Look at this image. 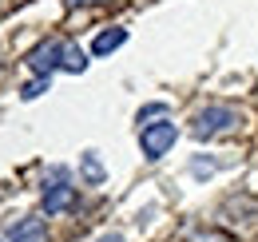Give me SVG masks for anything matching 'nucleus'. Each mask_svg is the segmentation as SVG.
I'll return each instance as SVG.
<instances>
[{
	"instance_id": "nucleus-1",
	"label": "nucleus",
	"mask_w": 258,
	"mask_h": 242,
	"mask_svg": "<svg viewBox=\"0 0 258 242\" xmlns=\"http://www.w3.org/2000/svg\"><path fill=\"white\" fill-rule=\"evenodd\" d=\"M238 127H242V115H238L234 107H226V103H211V107L195 111V119H191L195 139H215V135H230V131H238Z\"/></svg>"
},
{
	"instance_id": "nucleus-2",
	"label": "nucleus",
	"mask_w": 258,
	"mask_h": 242,
	"mask_svg": "<svg viewBox=\"0 0 258 242\" xmlns=\"http://www.w3.org/2000/svg\"><path fill=\"white\" fill-rule=\"evenodd\" d=\"M175 139H179V127L171 119H159V123H147L143 131H139V147L147 159H163V155L175 147Z\"/></svg>"
},
{
	"instance_id": "nucleus-3",
	"label": "nucleus",
	"mask_w": 258,
	"mask_h": 242,
	"mask_svg": "<svg viewBox=\"0 0 258 242\" xmlns=\"http://www.w3.org/2000/svg\"><path fill=\"white\" fill-rule=\"evenodd\" d=\"M60 64H64V40H40L28 52V68L36 76H52Z\"/></svg>"
},
{
	"instance_id": "nucleus-4",
	"label": "nucleus",
	"mask_w": 258,
	"mask_h": 242,
	"mask_svg": "<svg viewBox=\"0 0 258 242\" xmlns=\"http://www.w3.org/2000/svg\"><path fill=\"white\" fill-rule=\"evenodd\" d=\"M8 242H48V226H44V218H36V214L20 218V222L8 230Z\"/></svg>"
},
{
	"instance_id": "nucleus-5",
	"label": "nucleus",
	"mask_w": 258,
	"mask_h": 242,
	"mask_svg": "<svg viewBox=\"0 0 258 242\" xmlns=\"http://www.w3.org/2000/svg\"><path fill=\"white\" fill-rule=\"evenodd\" d=\"M72 203H76V191H72L68 183L44 187V211H48V214H60V211H68Z\"/></svg>"
},
{
	"instance_id": "nucleus-6",
	"label": "nucleus",
	"mask_w": 258,
	"mask_h": 242,
	"mask_svg": "<svg viewBox=\"0 0 258 242\" xmlns=\"http://www.w3.org/2000/svg\"><path fill=\"white\" fill-rule=\"evenodd\" d=\"M123 44H127V28H107L92 40V52H96V56H111V52L123 48Z\"/></svg>"
},
{
	"instance_id": "nucleus-7",
	"label": "nucleus",
	"mask_w": 258,
	"mask_h": 242,
	"mask_svg": "<svg viewBox=\"0 0 258 242\" xmlns=\"http://www.w3.org/2000/svg\"><path fill=\"white\" fill-rule=\"evenodd\" d=\"M64 72H84L88 68V56H84V48L80 44H64V64H60Z\"/></svg>"
},
{
	"instance_id": "nucleus-8",
	"label": "nucleus",
	"mask_w": 258,
	"mask_h": 242,
	"mask_svg": "<svg viewBox=\"0 0 258 242\" xmlns=\"http://www.w3.org/2000/svg\"><path fill=\"white\" fill-rule=\"evenodd\" d=\"M191 242H238V238H230V234H223V230H207V226H199V230H191Z\"/></svg>"
},
{
	"instance_id": "nucleus-9",
	"label": "nucleus",
	"mask_w": 258,
	"mask_h": 242,
	"mask_svg": "<svg viewBox=\"0 0 258 242\" xmlns=\"http://www.w3.org/2000/svg\"><path fill=\"white\" fill-rule=\"evenodd\" d=\"M147 119H167V107H163V103H151V107H143V111H139V123L147 127Z\"/></svg>"
},
{
	"instance_id": "nucleus-10",
	"label": "nucleus",
	"mask_w": 258,
	"mask_h": 242,
	"mask_svg": "<svg viewBox=\"0 0 258 242\" xmlns=\"http://www.w3.org/2000/svg\"><path fill=\"white\" fill-rule=\"evenodd\" d=\"M40 91H48V76H40V80H32V84H24V91H20V95H24V99H36Z\"/></svg>"
},
{
	"instance_id": "nucleus-11",
	"label": "nucleus",
	"mask_w": 258,
	"mask_h": 242,
	"mask_svg": "<svg viewBox=\"0 0 258 242\" xmlns=\"http://www.w3.org/2000/svg\"><path fill=\"white\" fill-rule=\"evenodd\" d=\"M96 242H123V238H119V234H99Z\"/></svg>"
},
{
	"instance_id": "nucleus-12",
	"label": "nucleus",
	"mask_w": 258,
	"mask_h": 242,
	"mask_svg": "<svg viewBox=\"0 0 258 242\" xmlns=\"http://www.w3.org/2000/svg\"><path fill=\"white\" fill-rule=\"evenodd\" d=\"M72 4H96V0H72Z\"/></svg>"
}]
</instances>
